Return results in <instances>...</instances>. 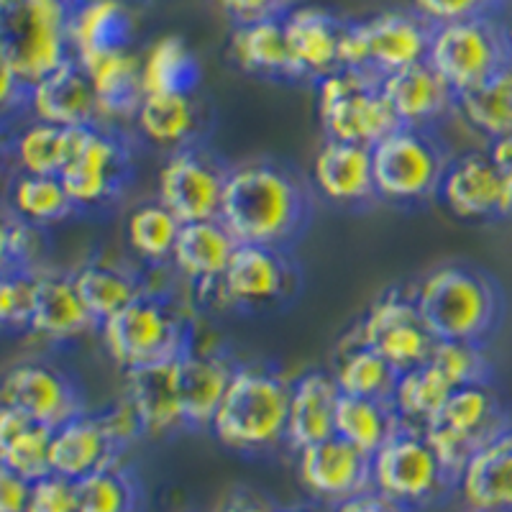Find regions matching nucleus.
<instances>
[{
	"label": "nucleus",
	"mask_w": 512,
	"mask_h": 512,
	"mask_svg": "<svg viewBox=\"0 0 512 512\" xmlns=\"http://www.w3.org/2000/svg\"><path fill=\"white\" fill-rule=\"evenodd\" d=\"M313 216V190L290 164L277 159H249L231 167L221 223L239 244L295 251L305 239Z\"/></svg>",
	"instance_id": "obj_1"
},
{
	"label": "nucleus",
	"mask_w": 512,
	"mask_h": 512,
	"mask_svg": "<svg viewBox=\"0 0 512 512\" xmlns=\"http://www.w3.org/2000/svg\"><path fill=\"white\" fill-rule=\"evenodd\" d=\"M436 341L487 346L505 318V292L482 267L448 262L431 269L413 292Z\"/></svg>",
	"instance_id": "obj_2"
},
{
	"label": "nucleus",
	"mask_w": 512,
	"mask_h": 512,
	"mask_svg": "<svg viewBox=\"0 0 512 512\" xmlns=\"http://www.w3.org/2000/svg\"><path fill=\"white\" fill-rule=\"evenodd\" d=\"M292 382L267 364H239L210 431L239 454H267L285 443Z\"/></svg>",
	"instance_id": "obj_3"
},
{
	"label": "nucleus",
	"mask_w": 512,
	"mask_h": 512,
	"mask_svg": "<svg viewBox=\"0 0 512 512\" xmlns=\"http://www.w3.org/2000/svg\"><path fill=\"white\" fill-rule=\"evenodd\" d=\"M105 351L126 372L175 361L195 349V326L175 297L146 290L98 328Z\"/></svg>",
	"instance_id": "obj_4"
},
{
	"label": "nucleus",
	"mask_w": 512,
	"mask_h": 512,
	"mask_svg": "<svg viewBox=\"0 0 512 512\" xmlns=\"http://www.w3.org/2000/svg\"><path fill=\"white\" fill-rule=\"evenodd\" d=\"M379 200L392 205H423L438 200L443 175L454 159L436 128H397L372 149Z\"/></svg>",
	"instance_id": "obj_5"
},
{
	"label": "nucleus",
	"mask_w": 512,
	"mask_h": 512,
	"mask_svg": "<svg viewBox=\"0 0 512 512\" xmlns=\"http://www.w3.org/2000/svg\"><path fill=\"white\" fill-rule=\"evenodd\" d=\"M64 0H0V54L29 85L72 57Z\"/></svg>",
	"instance_id": "obj_6"
},
{
	"label": "nucleus",
	"mask_w": 512,
	"mask_h": 512,
	"mask_svg": "<svg viewBox=\"0 0 512 512\" xmlns=\"http://www.w3.org/2000/svg\"><path fill=\"white\" fill-rule=\"evenodd\" d=\"M144 436L139 415L123 397L105 413H85L59 425L52 433L49 466L52 474L80 482L123 461V454Z\"/></svg>",
	"instance_id": "obj_7"
},
{
	"label": "nucleus",
	"mask_w": 512,
	"mask_h": 512,
	"mask_svg": "<svg viewBox=\"0 0 512 512\" xmlns=\"http://www.w3.org/2000/svg\"><path fill=\"white\" fill-rule=\"evenodd\" d=\"M433 24L418 11H387L349 21L341 39L338 64L341 70L367 72L384 80L387 75L428 62Z\"/></svg>",
	"instance_id": "obj_8"
},
{
	"label": "nucleus",
	"mask_w": 512,
	"mask_h": 512,
	"mask_svg": "<svg viewBox=\"0 0 512 512\" xmlns=\"http://www.w3.org/2000/svg\"><path fill=\"white\" fill-rule=\"evenodd\" d=\"M510 425L512 418L505 402L495 390V384L489 382L454 390L441 413L423 425V431L448 477L459 482L472 456Z\"/></svg>",
	"instance_id": "obj_9"
},
{
	"label": "nucleus",
	"mask_w": 512,
	"mask_h": 512,
	"mask_svg": "<svg viewBox=\"0 0 512 512\" xmlns=\"http://www.w3.org/2000/svg\"><path fill=\"white\" fill-rule=\"evenodd\" d=\"M372 489L408 512L423 510L456 492L420 425L405 423L372 456Z\"/></svg>",
	"instance_id": "obj_10"
},
{
	"label": "nucleus",
	"mask_w": 512,
	"mask_h": 512,
	"mask_svg": "<svg viewBox=\"0 0 512 512\" xmlns=\"http://www.w3.org/2000/svg\"><path fill=\"white\" fill-rule=\"evenodd\" d=\"M318 85V118L326 139L374 146L397 128L400 118L382 93V80L356 70H336L315 82Z\"/></svg>",
	"instance_id": "obj_11"
},
{
	"label": "nucleus",
	"mask_w": 512,
	"mask_h": 512,
	"mask_svg": "<svg viewBox=\"0 0 512 512\" xmlns=\"http://www.w3.org/2000/svg\"><path fill=\"white\" fill-rule=\"evenodd\" d=\"M134 144L121 128L98 123L82 131L75 157L59 175L77 210H105L134 182Z\"/></svg>",
	"instance_id": "obj_12"
},
{
	"label": "nucleus",
	"mask_w": 512,
	"mask_h": 512,
	"mask_svg": "<svg viewBox=\"0 0 512 512\" xmlns=\"http://www.w3.org/2000/svg\"><path fill=\"white\" fill-rule=\"evenodd\" d=\"M218 290L233 310L274 313L297 300L303 267L290 249L239 244Z\"/></svg>",
	"instance_id": "obj_13"
},
{
	"label": "nucleus",
	"mask_w": 512,
	"mask_h": 512,
	"mask_svg": "<svg viewBox=\"0 0 512 512\" xmlns=\"http://www.w3.org/2000/svg\"><path fill=\"white\" fill-rule=\"evenodd\" d=\"M512 62L497 18H469L433 26L428 64L456 95L479 88Z\"/></svg>",
	"instance_id": "obj_14"
},
{
	"label": "nucleus",
	"mask_w": 512,
	"mask_h": 512,
	"mask_svg": "<svg viewBox=\"0 0 512 512\" xmlns=\"http://www.w3.org/2000/svg\"><path fill=\"white\" fill-rule=\"evenodd\" d=\"M231 164L205 141L167 154L159 172V203L180 223L221 218Z\"/></svg>",
	"instance_id": "obj_15"
},
{
	"label": "nucleus",
	"mask_w": 512,
	"mask_h": 512,
	"mask_svg": "<svg viewBox=\"0 0 512 512\" xmlns=\"http://www.w3.org/2000/svg\"><path fill=\"white\" fill-rule=\"evenodd\" d=\"M354 336L400 372L425 364L436 349V336L425 326L415 297L402 290L382 292L369 305Z\"/></svg>",
	"instance_id": "obj_16"
},
{
	"label": "nucleus",
	"mask_w": 512,
	"mask_h": 512,
	"mask_svg": "<svg viewBox=\"0 0 512 512\" xmlns=\"http://www.w3.org/2000/svg\"><path fill=\"white\" fill-rule=\"evenodd\" d=\"M0 405L59 428L85 413V395L77 379L52 361H21L0 379Z\"/></svg>",
	"instance_id": "obj_17"
},
{
	"label": "nucleus",
	"mask_w": 512,
	"mask_h": 512,
	"mask_svg": "<svg viewBox=\"0 0 512 512\" xmlns=\"http://www.w3.org/2000/svg\"><path fill=\"white\" fill-rule=\"evenodd\" d=\"M438 200L461 221L484 223L512 218L505 177L489 149L451 159L438 190Z\"/></svg>",
	"instance_id": "obj_18"
},
{
	"label": "nucleus",
	"mask_w": 512,
	"mask_h": 512,
	"mask_svg": "<svg viewBox=\"0 0 512 512\" xmlns=\"http://www.w3.org/2000/svg\"><path fill=\"white\" fill-rule=\"evenodd\" d=\"M297 477L310 497L336 507L372 489V456L333 436L297 454Z\"/></svg>",
	"instance_id": "obj_19"
},
{
	"label": "nucleus",
	"mask_w": 512,
	"mask_h": 512,
	"mask_svg": "<svg viewBox=\"0 0 512 512\" xmlns=\"http://www.w3.org/2000/svg\"><path fill=\"white\" fill-rule=\"evenodd\" d=\"M29 113L34 121L67 128H90L105 123L93 82L75 57L31 85Z\"/></svg>",
	"instance_id": "obj_20"
},
{
	"label": "nucleus",
	"mask_w": 512,
	"mask_h": 512,
	"mask_svg": "<svg viewBox=\"0 0 512 512\" xmlns=\"http://www.w3.org/2000/svg\"><path fill=\"white\" fill-rule=\"evenodd\" d=\"M315 190L338 208H367L377 203L372 149L351 141L326 139L313 162Z\"/></svg>",
	"instance_id": "obj_21"
},
{
	"label": "nucleus",
	"mask_w": 512,
	"mask_h": 512,
	"mask_svg": "<svg viewBox=\"0 0 512 512\" xmlns=\"http://www.w3.org/2000/svg\"><path fill=\"white\" fill-rule=\"evenodd\" d=\"M282 24L300 80L318 82L341 70L338 54L349 21L320 6H295L282 16Z\"/></svg>",
	"instance_id": "obj_22"
},
{
	"label": "nucleus",
	"mask_w": 512,
	"mask_h": 512,
	"mask_svg": "<svg viewBox=\"0 0 512 512\" xmlns=\"http://www.w3.org/2000/svg\"><path fill=\"white\" fill-rule=\"evenodd\" d=\"M382 93L390 100L402 126L410 128H436L451 113H456V98H459L428 62L413 64L384 77Z\"/></svg>",
	"instance_id": "obj_23"
},
{
	"label": "nucleus",
	"mask_w": 512,
	"mask_h": 512,
	"mask_svg": "<svg viewBox=\"0 0 512 512\" xmlns=\"http://www.w3.org/2000/svg\"><path fill=\"white\" fill-rule=\"evenodd\" d=\"M139 134L167 154L192 144H205L210 111L200 95H146L134 118Z\"/></svg>",
	"instance_id": "obj_24"
},
{
	"label": "nucleus",
	"mask_w": 512,
	"mask_h": 512,
	"mask_svg": "<svg viewBox=\"0 0 512 512\" xmlns=\"http://www.w3.org/2000/svg\"><path fill=\"white\" fill-rule=\"evenodd\" d=\"M236 367L239 364H233L231 356L216 351L192 349L177 359V390L185 431L210 428Z\"/></svg>",
	"instance_id": "obj_25"
},
{
	"label": "nucleus",
	"mask_w": 512,
	"mask_h": 512,
	"mask_svg": "<svg viewBox=\"0 0 512 512\" xmlns=\"http://www.w3.org/2000/svg\"><path fill=\"white\" fill-rule=\"evenodd\" d=\"M95 328H98V323L82 303L72 272L36 269L29 331L47 338V341H72V338L95 331Z\"/></svg>",
	"instance_id": "obj_26"
},
{
	"label": "nucleus",
	"mask_w": 512,
	"mask_h": 512,
	"mask_svg": "<svg viewBox=\"0 0 512 512\" xmlns=\"http://www.w3.org/2000/svg\"><path fill=\"white\" fill-rule=\"evenodd\" d=\"M341 400L331 372H305L292 382L285 443L300 454L336 436V410Z\"/></svg>",
	"instance_id": "obj_27"
},
{
	"label": "nucleus",
	"mask_w": 512,
	"mask_h": 512,
	"mask_svg": "<svg viewBox=\"0 0 512 512\" xmlns=\"http://www.w3.org/2000/svg\"><path fill=\"white\" fill-rule=\"evenodd\" d=\"M126 400L131 402L144 436H172L185 431L180 390H177V359L126 372Z\"/></svg>",
	"instance_id": "obj_28"
},
{
	"label": "nucleus",
	"mask_w": 512,
	"mask_h": 512,
	"mask_svg": "<svg viewBox=\"0 0 512 512\" xmlns=\"http://www.w3.org/2000/svg\"><path fill=\"white\" fill-rule=\"evenodd\" d=\"M456 492L469 510L512 512V425L472 456Z\"/></svg>",
	"instance_id": "obj_29"
},
{
	"label": "nucleus",
	"mask_w": 512,
	"mask_h": 512,
	"mask_svg": "<svg viewBox=\"0 0 512 512\" xmlns=\"http://www.w3.org/2000/svg\"><path fill=\"white\" fill-rule=\"evenodd\" d=\"M236 249H239V241L233 239V233L223 226L221 218L182 223L172 264L195 287L218 290Z\"/></svg>",
	"instance_id": "obj_30"
},
{
	"label": "nucleus",
	"mask_w": 512,
	"mask_h": 512,
	"mask_svg": "<svg viewBox=\"0 0 512 512\" xmlns=\"http://www.w3.org/2000/svg\"><path fill=\"white\" fill-rule=\"evenodd\" d=\"M136 24L128 0H90L70 16L72 57L90 59L128 52Z\"/></svg>",
	"instance_id": "obj_31"
},
{
	"label": "nucleus",
	"mask_w": 512,
	"mask_h": 512,
	"mask_svg": "<svg viewBox=\"0 0 512 512\" xmlns=\"http://www.w3.org/2000/svg\"><path fill=\"white\" fill-rule=\"evenodd\" d=\"M88 72L98 95L103 121H134L146 98L141 59L131 49L128 52L103 54V57L77 59Z\"/></svg>",
	"instance_id": "obj_32"
},
{
	"label": "nucleus",
	"mask_w": 512,
	"mask_h": 512,
	"mask_svg": "<svg viewBox=\"0 0 512 512\" xmlns=\"http://www.w3.org/2000/svg\"><path fill=\"white\" fill-rule=\"evenodd\" d=\"M228 54H231L233 64L249 75L280 82H300L290 47H287L282 18L239 24L231 34Z\"/></svg>",
	"instance_id": "obj_33"
},
{
	"label": "nucleus",
	"mask_w": 512,
	"mask_h": 512,
	"mask_svg": "<svg viewBox=\"0 0 512 512\" xmlns=\"http://www.w3.org/2000/svg\"><path fill=\"white\" fill-rule=\"evenodd\" d=\"M52 428L29 418L21 410L0 405V464L11 466L13 472L29 482L52 474L49 448H52Z\"/></svg>",
	"instance_id": "obj_34"
},
{
	"label": "nucleus",
	"mask_w": 512,
	"mask_h": 512,
	"mask_svg": "<svg viewBox=\"0 0 512 512\" xmlns=\"http://www.w3.org/2000/svg\"><path fill=\"white\" fill-rule=\"evenodd\" d=\"M146 95H195L203 82V67L182 36H162L141 59Z\"/></svg>",
	"instance_id": "obj_35"
},
{
	"label": "nucleus",
	"mask_w": 512,
	"mask_h": 512,
	"mask_svg": "<svg viewBox=\"0 0 512 512\" xmlns=\"http://www.w3.org/2000/svg\"><path fill=\"white\" fill-rule=\"evenodd\" d=\"M85 128L54 126V123L31 121L13 136V159L24 175L59 177L75 157L77 144Z\"/></svg>",
	"instance_id": "obj_36"
},
{
	"label": "nucleus",
	"mask_w": 512,
	"mask_h": 512,
	"mask_svg": "<svg viewBox=\"0 0 512 512\" xmlns=\"http://www.w3.org/2000/svg\"><path fill=\"white\" fill-rule=\"evenodd\" d=\"M72 280L98 328L149 290L134 269L111 262L82 264L77 272H72Z\"/></svg>",
	"instance_id": "obj_37"
},
{
	"label": "nucleus",
	"mask_w": 512,
	"mask_h": 512,
	"mask_svg": "<svg viewBox=\"0 0 512 512\" xmlns=\"http://www.w3.org/2000/svg\"><path fill=\"white\" fill-rule=\"evenodd\" d=\"M405 420L392 400L341 395L336 410V436L349 441L364 454L374 456L384 443L400 431Z\"/></svg>",
	"instance_id": "obj_38"
},
{
	"label": "nucleus",
	"mask_w": 512,
	"mask_h": 512,
	"mask_svg": "<svg viewBox=\"0 0 512 512\" xmlns=\"http://www.w3.org/2000/svg\"><path fill=\"white\" fill-rule=\"evenodd\" d=\"M341 395L369 397V400H392L395 397L400 369L392 367L390 361L364 346L356 336L349 338V344L341 346V354L333 367Z\"/></svg>",
	"instance_id": "obj_39"
},
{
	"label": "nucleus",
	"mask_w": 512,
	"mask_h": 512,
	"mask_svg": "<svg viewBox=\"0 0 512 512\" xmlns=\"http://www.w3.org/2000/svg\"><path fill=\"white\" fill-rule=\"evenodd\" d=\"M456 113L489 144L512 136V62L484 85L459 95Z\"/></svg>",
	"instance_id": "obj_40"
},
{
	"label": "nucleus",
	"mask_w": 512,
	"mask_h": 512,
	"mask_svg": "<svg viewBox=\"0 0 512 512\" xmlns=\"http://www.w3.org/2000/svg\"><path fill=\"white\" fill-rule=\"evenodd\" d=\"M80 512H144V482L126 461L77 482Z\"/></svg>",
	"instance_id": "obj_41"
},
{
	"label": "nucleus",
	"mask_w": 512,
	"mask_h": 512,
	"mask_svg": "<svg viewBox=\"0 0 512 512\" xmlns=\"http://www.w3.org/2000/svg\"><path fill=\"white\" fill-rule=\"evenodd\" d=\"M11 210L36 228L54 226L80 213L59 177L24 172H16L11 182Z\"/></svg>",
	"instance_id": "obj_42"
},
{
	"label": "nucleus",
	"mask_w": 512,
	"mask_h": 512,
	"mask_svg": "<svg viewBox=\"0 0 512 512\" xmlns=\"http://www.w3.org/2000/svg\"><path fill=\"white\" fill-rule=\"evenodd\" d=\"M454 390L456 387L448 382L446 374L428 359L420 367L405 369L400 374L392 402H395L397 413L402 415L405 423L423 428L425 423H431L441 413Z\"/></svg>",
	"instance_id": "obj_43"
},
{
	"label": "nucleus",
	"mask_w": 512,
	"mask_h": 512,
	"mask_svg": "<svg viewBox=\"0 0 512 512\" xmlns=\"http://www.w3.org/2000/svg\"><path fill=\"white\" fill-rule=\"evenodd\" d=\"M182 223L162 203H144L131 210L126 221L128 246L146 264L172 262Z\"/></svg>",
	"instance_id": "obj_44"
},
{
	"label": "nucleus",
	"mask_w": 512,
	"mask_h": 512,
	"mask_svg": "<svg viewBox=\"0 0 512 512\" xmlns=\"http://www.w3.org/2000/svg\"><path fill=\"white\" fill-rule=\"evenodd\" d=\"M431 361L446 374L456 390L472 387V384H489L495 374L484 346L466 344V341H436Z\"/></svg>",
	"instance_id": "obj_45"
},
{
	"label": "nucleus",
	"mask_w": 512,
	"mask_h": 512,
	"mask_svg": "<svg viewBox=\"0 0 512 512\" xmlns=\"http://www.w3.org/2000/svg\"><path fill=\"white\" fill-rule=\"evenodd\" d=\"M39 228L18 218L11 208H0V272L36 269Z\"/></svg>",
	"instance_id": "obj_46"
},
{
	"label": "nucleus",
	"mask_w": 512,
	"mask_h": 512,
	"mask_svg": "<svg viewBox=\"0 0 512 512\" xmlns=\"http://www.w3.org/2000/svg\"><path fill=\"white\" fill-rule=\"evenodd\" d=\"M36 269H8L0 272V331L29 328L34 305Z\"/></svg>",
	"instance_id": "obj_47"
},
{
	"label": "nucleus",
	"mask_w": 512,
	"mask_h": 512,
	"mask_svg": "<svg viewBox=\"0 0 512 512\" xmlns=\"http://www.w3.org/2000/svg\"><path fill=\"white\" fill-rule=\"evenodd\" d=\"M507 0H415V11L433 26L469 21V18H495Z\"/></svg>",
	"instance_id": "obj_48"
},
{
	"label": "nucleus",
	"mask_w": 512,
	"mask_h": 512,
	"mask_svg": "<svg viewBox=\"0 0 512 512\" xmlns=\"http://www.w3.org/2000/svg\"><path fill=\"white\" fill-rule=\"evenodd\" d=\"M26 512H80L77 505V482L59 474L31 482V497Z\"/></svg>",
	"instance_id": "obj_49"
},
{
	"label": "nucleus",
	"mask_w": 512,
	"mask_h": 512,
	"mask_svg": "<svg viewBox=\"0 0 512 512\" xmlns=\"http://www.w3.org/2000/svg\"><path fill=\"white\" fill-rule=\"evenodd\" d=\"M29 90V82L0 54V123L3 126H11L13 118L29 111Z\"/></svg>",
	"instance_id": "obj_50"
},
{
	"label": "nucleus",
	"mask_w": 512,
	"mask_h": 512,
	"mask_svg": "<svg viewBox=\"0 0 512 512\" xmlns=\"http://www.w3.org/2000/svg\"><path fill=\"white\" fill-rule=\"evenodd\" d=\"M233 24H254L264 18H282L295 8V0H216Z\"/></svg>",
	"instance_id": "obj_51"
},
{
	"label": "nucleus",
	"mask_w": 512,
	"mask_h": 512,
	"mask_svg": "<svg viewBox=\"0 0 512 512\" xmlns=\"http://www.w3.org/2000/svg\"><path fill=\"white\" fill-rule=\"evenodd\" d=\"M31 497V482L0 464V512H26Z\"/></svg>",
	"instance_id": "obj_52"
},
{
	"label": "nucleus",
	"mask_w": 512,
	"mask_h": 512,
	"mask_svg": "<svg viewBox=\"0 0 512 512\" xmlns=\"http://www.w3.org/2000/svg\"><path fill=\"white\" fill-rule=\"evenodd\" d=\"M280 505L267 497L259 489H249V487H239L233 489L231 495L223 500V505L218 507V512H277Z\"/></svg>",
	"instance_id": "obj_53"
},
{
	"label": "nucleus",
	"mask_w": 512,
	"mask_h": 512,
	"mask_svg": "<svg viewBox=\"0 0 512 512\" xmlns=\"http://www.w3.org/2000/svg\"><path fill=\"white\" fill-rule=\"evenodd\" d=\"M333 512H408L405 507L395 505L387 497L377 495L374 489L364 492V495H356L351 500L341 502V505L333 507Z\"/></svg>",
	"instance_id": "obj_54"
},
{
	"label": "nucleus",
	"mask_w": 512,
	"mask_h": 512,
	"mask_svg": "<svg viewBox=\"0 0 512 512\" xmlns=\"http://www.w3.org/2000/svg\"><path fill=\"white\" fill-rule=\"evenodd\" d=\"M489 154H492L495 164L500 167L502 177H505L507 198H510V213H512V136L495 141V144H489Z\"/></svg>",
	"instance_id": "obj_55"
},
{
	"label": "nucleus",
	"mask_w": 512,
	"mask_h": 512,
	"mask_svg": "<svg viewBox=\"0 0 512 512\" xmlns=\"http://www.w3.org/2000/svg\"><path fill=\"white\" fill-rule=\"evenodd\" d=\"M13 136L16 134L11 131V126H3V123H0V182L6 180V175L11 169H16V159H13Z\"/></svg>",
	"instance_id": "obj_56"
},
{
	"label": "nucleus",
	"mask_w": 512,
	"mask_h": 512,
	"mask_svg": "<svg viewBox=\"0 0 512 512\" xmlns=\"http://www.w3.org/2000/svg\"><path fill=\"white\" fill-rule=\"evenodd\" d=\"M502 36H505V47H507V54H510V59H512V16L507 18L505 24H502Z\"/></svg>",
	"instance_id": "obj_57"
},
{
	"label": "nucleus",
	"mask_w": 512,
	"mask_h": 512,
	"mask_svg": "<svg viewBox=\"0 0 512 512\" xmlns=\"http://www.w3.org/2000/svg\"><path fill=\"white\" fill-rule=\"evenodd\" d=\"M277 512H318L315 507H280Z\"/></svg>",
	"instance_id": "obj_58"
},
{
	"label": "nucleus",
	"mask_w": 512,
	"mask_h": 512,
	"mask_svg": "<svg viewBox=\"0 0 512 512\" xmlns=\"http://www.w3.org/2000/svg\"><path fill=\"white\" fill-rule=\"evenodd\" d=\"M64 3H67V6H70L72 11H75V8H80V6H85V3H90V0H64Z\"/></svg>",
	"instance_id": "obj_59"
},
{
	"label": "nucleus",
	"mask_w": 512,
	"mask_h": 512,
	"mask_svg": "<svg viewBox=\"0 0 512 512\" xmlns=\"http://www.w3.org/2000/svg\"><path fill=\"white\" fill-rule=\"evenodd\" d=\"M128 3H149V0H128Z\"/></svg>",
	"instance_id": "obj_60"
},
{
	"label": "nucleus",
	"mask_w": 512,
	"mask_h": 512,
	"mask_svg": "<svg viewBox=\"0 0 512 512\" xmlns=\"http://www.w3.org/2000/svg\"><path fill=\"white\" fill-rule=\"evenodd\" d=\"M469 512H487V510H469Z\"/></svg>",
	"instance_id": "obj_61"
}]
</instances>
